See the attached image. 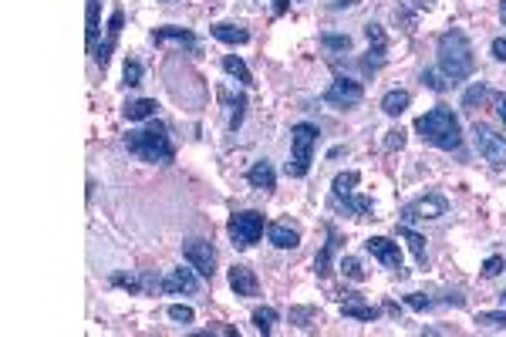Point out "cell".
<instances>
[{
	"label": "cell",
	"instance_id": "e0dca14e",
	"mask_svg": "<svg viewBox=\"0 0 506 337\" xmlns=\"http://www.w3.org/2000/svg\"><path fill=\"white\" fill-rule=\"evenodd\" d=\"M341 314H344V317H354V321H368V324L381 317V311H378V307H371V304H362L354 294H344V297H341Z\"/></svg>",
	"mask_w": 506,
	"mask_h": 337
},
{
	"label": "cell",
	"instance_id": "9c48e42d",
	"mask_svg": "<svg viewBox=\"0 0 506 337\" xmlns=\"http://www.w3.org/2000/svg\"><path fill=\"white\" fill-rule=\"evenodd\" d=\"M321 98H325V105H331V108H354V105H362L364 88L351 78H334Z\"/></svg>",
	"mask_w": 506,
	"mask_h": 337
},
{
	"label": "cell",
	"instance_id": "5b68a950",
	"mask_svg": "<svg viewBox=\"0 0 506 337\" xmlns=\"http://www.w3.org/2000/svg\"><path fill=\"white\" fill-rule=\"evenodd\" d=\"M226 233H230V243L236 250H250L263 236V216L257 209H247V213H236L226 223Z\"/></svg>",
	"mask_w": 506,
	"mask_h": 337
},
{
	"label": "cell",
	"instance_id": "3957f363",
	"mask_svg": "<svg viewBox=\"0 0 506 337\" xmlns=\"http://www.w3.org/2000/svg\"><path fill=\"white\" fill-rule=\"evenodd\" d=\"M416 132L422 135V142L446 149V152H455L463 145V125L449 108H432L422 118H416Z\"/></svg>",
	"mask_w": 506,
	"mask_h": 337
},
{
	"label": "cell",
	"instance_id": "7a4b0ae2",
	"mask_svg": "<svg viewBox=\"0 0 506 337\" xmlns=\"http://www.w3.org/2000/svg\"><path fill=\"white\" fill-rule=\"evenodd\" d=\"M439 71L453 81H466L476 71V58H473V44L463 31H446L439 38Z\"/></svg>",
	"mask_w": 506,
	"mask_h": 337
},
{
	"label": "cell",
	"instance_id": "7bdbcfd3",
	"mask_svg": "<svg viewBox=\"0 0 506 337\" xmlns=\"http://www.w3.org/2000/svg\"><path fill=\"white\" fill-rule=\"evenodd\" d=\"M493 105H496V115L503 118V125H506V95H493Z\"/></svg>",
	"mask_w": 506,
	"mask_h": 337
},
{
	"label": "cell",
	"instance_id": "836d02e7",
	"mask_svg": "<svg viewBox=\"0 0 506 337\" xmlns=\"http://www.w3.org/2000/svg\"><path fill=\"white\" fill-rule=\"evenodd\" d=\"M88 34H85V38H88V51L95 54L98 51V48H95V41H98V0H88Z\"/></svg>",
	"mask_w": 506,
	"mask_h": 337
},
{
	"label": "cell",
	"instance_id": "d6a6232c",
	"mask_svg": "<svg viewBox=\"0 0 506 337\" xmlns=\"http://www.w3.org/2000/svg\"><path fill=\"white\" fill-rule=\"evenodd\" d=\"M122 85H125V88H139V85H142V65H139L135 58H129L125 68H122Z\"/></svg>",
	"mask_w": 506,
	"mask_h": 337
},
{
	"label": "cell",
	"instance_id": "e575fe53",
	"mask_svg": "<svg viewBox=\"0 0 506 337\" xmlns=\"http://www.w3.org/2000/svg\"><path fill=\"white\" fill-rule=\"evenodd\" d=\"M422 85H426V88H432V91H449V85H453V81L446 78L442 71H432V68H428V71H422Z\"/></svg>",
	"mask_w": 506,
	"mask_h": 337
},
{
	"label": "cell",
	"instance_id": "d4e9b609",
	"mask_svg": "<svg viewBox=\"0 0 506 337\" xmlns=\"http://www.w3.org/2000/svg\"><path fill=\"white\" fill-rule=\"evenodd\" d=\"M409 105H412V95H409V91H402V88H395V91H389V95L381 98V112H385V115H391V118H399L405 108H409Z\"/></svg>",
	"mask_w": 506,
	"mask_h": 337
},
{
	"label": "cell",
	"instance_id": "74e56055",
	"mask_svg": "<svg viewBox=\"0 0 506 337\" xmlns=\"http://www.w3.org/2000/svg\"><path fill=\"white\" fill-rule=\"evenodd\" d=\"M112 284L122 287V290H129V294H142V284H139L135 277H125V273H115V277H112Z\"/></svg>",
	"mask_w": 506,
	"mask_h": 337
},
{
	"label": "cell",
	"instance_id": "83f0119b",
	"mask_svg": "<svg viewBox=\"0 0 506 337\" xmlns=\"http://www.w3.org/2000/svg\"><path fill=\"white\" fill-rule=\"evenodd\" d=\"M476 324L483 331H506V311H480L476 314Z\"/></svg>",
	"mask_w": 506,
	"mask_h": 337
},
{
	"label": "cell",
	"instance_id": "f6af8a7d",
	"mask_svg": "<svg viewBox=\"0 0 506 337\" xmlns=\"http://www.w3.org/2000/svg\"><path fill=\"white\" fill-rule=\"evenodd\" d=\"M500 21H503V24H506V0H503V4H500Z\"/></svg>",
	"mask_w": 506,
	"mask_h": 337
},
{
	"label": "cell",
	"instance_id": "ba28073f",
	"mask_svg": "<svg viewBox=\"0 0 506 337\" xmlns=\"http://www.w3.org/2000/svg\"><path fill=\"white\" fill-rule=\"evenodd\" d=\"M182 257L199 277H213L216 273V250L209 240H186L182 243Z\"/></svg>",
	"mask_w": 506,
	"mask_h": 337
},
{
	"label": "cell",
	"instance_id": "8992f818",
	"mask_svg": "<svg viewBox=\"0 0 506 337\" xmlns=\"http://www.w3.org/2000/svg\"><path fill=\"white\" fill-rule=\"evenodd\" d=\"M449 213V199L442 193H426L402 206V223H422V220H442Z\"/></svg>",
	"mask_w": 506,
	"mask_h": 337
},
{
	"label": "cell",
	"instance_id": "277c9868",
	"mask_svg": "<svg viewBox=\"0 0 506 337\" xmlns=\"http://www.w3.org/2000/svg\"><path fill=\"white\" fill-rule=\"evenodd\" d=\"M314 145H317V129H314L311 122H297L290 129V162L284 166V172L290 179H304L311 172Z\"/></svg>",
	"mask_w": 506,
	"mask_h": 337
},
{
	"label": "cell",
	"instance_id": "f546056e",
	"mask_svg": "<svg viewBox=\"0 0 506 337\" xmlns=\"http://www.w3.org/2000/svg\"><path fill=\"white\" fill-rule=\"evenodd\" d=\"M290 324L311 331V327L317 324V307H294V311H290Z\"/></svg>",
	"mask_w": 506,
	"mask_h": 337
},
{
	"label": "cell",
	"instance_id": "b9f144b4",
	"mask_svg": "<svg viewBox=\"0 0 506 337\" xmlns=\"http://www.w3.org/2000/svg\"><path fill=\"white\" fill-rule=\"evenodd\" d=\"M490 51H493L496 61H503V65H506V38H496L493 44H490Z\"/></svg>",
	"mask_w": 506,
	"mask_h": 337
},
{
	"label": "cell",
	"instance_id": "4dcf8cb0",
	"mask_svg": "<svg viewBox=\"0 0 506 337\" xmlns=\"http://www.w3.org/2000/svg\"><path fill=\"white\" fill-rule=\"evenodd\" d=\"M351 44H354V41H351L348 34H321V48H325V51L344 54V51H351Z\"/></svg>",
	"mask_w": 506,
	"mask_h": 337
},
{
	"label": "cell",
	"instance_id": "9a60e30c",
	"mask_svg": "<svg viewBox=\"0 0 506 337\" xmlns=\"http://www.w3.org/2000/svg\"><path fill=\"white\" fill-rule=\"evenodd\" d=\"M247 182L253 186V189H260V193H273V189H277V172H273V166L267 162V159H260V162L250 166Z\"/></svg>",
	"mask_w": 506,
	"mask_h": 337
},
{
	"label": "cell",
	"instance_id": "52a82bcc",
	"mask_svg": "<svg viewBox=\"0 0 506 337\" xmlns=\"http://www.w3.org/2000/svg\"><path fill=\"white\" fill-rule=\"evenodd\" d=\"M473 142H476V152H480L490 166L496 168H503L506 166V139L503 135H496L490 125H473Z\"/></svg>",
	"mask_w": 506,
	"mask_h": 337
},
{
	"label": "cell",
	"instance_id": "7dc6e473",
	"mask_svg": "<svg viewBox=\"0 0 506 337\" xmlns=\"http://www.w3.org/2000/svg\"><path fill=\"white\" fill-rule=\"evenodd\" d=\"M162 4H176V0H162Z\"/></svg>",
	"mask_w": 506,
	"mask_h": 337
},
{
	"label": "cell",
	"instance_id": "d590c367",
	"mask_svg": "<svg viewBox=\"0 0 506 337\" xmlns=\"http://www.w3.org/2000/svg\"><path fill=\"white\" fill-rule=\"evenodd\" d=\"M169 321H176V324H193L196 314H193V307H186V304H172V307H169Z\"/></svg>",
	"mask_w": 506,
	"mask_h": 337
},
{
	"label": "cell",
	"instance_id": "2e32d148",
	"mask_svg": "<svg viewBox=\"0 0 506 337\" xmlns=\"http://www.w3.org/2000/svg\"><path fill=\"white\" fill-rule=\"evenodd\" d=\"M267 236L277 250H297L300 247V230L290 226V223H270L267 226Z\"/></svg>",
	"mask_w": 506,
	"mask_h": 337
},
{
	"label": "cell",
	"instance_id": "5bb4252c",
	"mask_svg": "<svg viewBox=\"0 0 506 337\" xmlns=\"http://www.w3.org/2000/svg\"><path fill=\"white\" fill-rule=\"evenodd\" d=\"M230 287H233L236 297H257L260 294L257 273L250 270L247 263H233V267H230Z\"/></svg>",
	"mask_w": 506,
	"mask_h": 337
},
{
	"label": "cell",
	"instance_id": "1f68e13d",
	"mask_svg": "<svg viewBox=\"0 0 506 337\" xmlns=\"http://www.w3.org/2000/svg\"><path fill=\"white\" fill-rule=\"evenodd\" d=\"M486 98H490V88H486L483 81H476V85H473V88L463 95V108H466V112H473V108H476V105H483Z\"/></svg>",
	"mask_w": 506,
	"mask_h": 337
},
{
	"label": "cell",
	"instance_id": "6da1fadb",
	"mask_svg": "<svg viewBox=\"0 0 506 337\" xmlns=\"http://www.w3.org/2000/svg\"><path fill=\"white\" fill-rule=\"evenodd\" d=\"M125 149L132 156H139L142 162H152V166H169L176 159V149L169 142V129L156 118H149V125L139 132H129L125 135Z\"/></svg>",
	"mask_w": 506,
	"mask_h": 337
},
{
	"label": "cell",
	"instance_id": "8d00e7d4",
	"mask_svg": "<svg viewBox=\"0 0 506 337\" xmlns=\"http://www.w3.org/2000/svg\"><path fill=\"white\" fill-rule=\"evenodd\" d=\"M341 273H344V277H351V280H358V284H362V280H364V270H362V263H358V260H354V257H344V260H341Z\"/></svg>",
	"mask_w": 506,
	"mask_h": 337
},
{
	"label": "cell",
	"instance_id": "d6986e66",
	"mask_svg": "<svg viewBox=\"0 0 506 337\" xmlns=\"http://www.w3.org/2000/svg\"><path fill=\"white\" fill-rule=\"evenodd\" d=\"M337 230L334 226H327V243L321 247V253L314 257V273L317 277H331V263H334V253H337Z\"/></svg>",
	"mask_w": 506,
	"mask_h": 337
},
{
	"label": "cell",
	"instance_id": "8fae6325",
	"mask_svg": "<svg viewBox=\"0 0 506 337\" xmlns=\"http://www.w3.org/2000/svg\"><path fill=\"white\" fill-rule=\"evenodd\" d=\"M364 38H368V58L362 61V68L375 75L378 68L389 61V41H385V31H381V24H368V27H364Z\"/></svg>",
	"mask_w": 506,
	"mask_h": 337
},
{
	"label": "cell",
	"instance_id": "60d3db41",
	"mask_svg": "<svg viewBox=\"0 0 506 337\" xmlns=\"http://www.w3.org/2000/svg\"><path fill=\"white\" fill-rule=\"evenodd\" d=\"M402 145H405V132H402V129H391L389 135H385V149H389V152L402 149Z\"/></svg>",
	"mask_w": 506,
	"mask_h": 337
},
{
	"label": "cell",
	"instance_id": "f35d334b",
	"mask_svg": "<svg viewBox=\"0 0 506 337\" xmlns=\"http://www.w3.org/2000/svg\"><path fill=\"white\" fill-rule=\"evenodd\" d=\"M503 267H506L503 257H490L486 263H483V277H490V280H493V277H500V273H503Z\"/></svg>",
	"mask_w": 506,
	"mask_h": 337
},
{
	"label": "cell",
	"instance_id": "7c38bea8",
	"mask_svg": "<svg viewBox=\"0 0 506 337\" xmlns=\"http://www.w3.org/2000/svg\"><path fill=\"white\" fill-rule=\"evenodd\" d=\"M159 290L162 294H196L199 290V273L193 267H176L159 280Z\"/></svg>",
	"mask_w": 506,
	"mask_h": 337
},
{
	"label": "cell",
	"instance_id": "7402d4cb",
	"mask_svg": "<svg viewBox=\"0 0 506 337\" xmlns=\"http://www.w3.org/2000/svg\"><path fill=\"white\" fill-rule=\"evenodd\" d=\"M209 34H213L216 41H223V44H233V48L250 41V31L247 27H240V24H213L209 27Z\"/></svg>",
	"mask_w": 506,
	"mask_h": 337
},
{
	"label": "cell",
	"instance_id": "ac0fdd59",
	"mask_svg": "<svg viewBox=\"0 0 506 337\" xmlns=\"http://www.w3.org/2000/svg\"><path fill=\"white\" fill-rule=\"evenodd\" d=\"M334 199V206H341L348 216H354V220H368L371 216V199L368 196H354V193H348V196H331Z\"/></svg>",
	"mask_w": 506,
	"mask_h": 337
},
{
	"label": "cell",
	"instance_id": "ee69618b",
	"mask_svg": "<svg viewBox=\"0 0 506 337\" xmlns=\"http://www.w3.org/2000/svg\"><path fill=\"white\" fill-rule=\"evenodd\" d=\"M354 4H358V0H331L334 11H341V7H354Z\"/></svg>",
	"mask_w": 506,
	"mask_h": 337
},
{
	"label": "cell",
	"instance_id": "cb8c5ba5",
	"mask_svg": "<svg viewBox=\"0 0 506 337\" xmlns=\"http://www.w3.org/2000/svg\"><path fill=\"white\" fill-rule=\"evenodd\" d=\"M156 98H135L122 108V115L129 118V122H149V118H156Z\"/></svg>",
	"mask_w": 506,
	"mask_h": 337
},
{
	"label": "cell",
	"instance_id": "ffe728a7",
	"mask_svg": "<svg viewBox=\"0 0 506 337\" xmlns=\"http://www.w3.org/2000/svg\"><path fill=\"white\" fill-rule=\"evenodd\" d=\"M152 41H156V44L176 41V44H186L189 51H196V48H199V44H196V34H193V31H186V27H156V31H152Z\"/></svg>",
	"mask_w": 506,
	"mask_h": 337
},
{
	"label": "cell",
	"instance_id": "4fadbf2b",
	"mask_svg": "<svg viewBox=\"0 0 506 337\" xmlns=\"http://www.w3.org/2000/svg\"><path fill=\"white\" fill-rule=\"evenodd\" d=\"M122 27H125V14H122V11H112V17H108V34H105L102 48L95 51V61H98V68H102V71L108 68V61H112V51H115Z\"/></svg>",
	"mask_w": 506,
	"mask_h": 337
},
{
	"label": "cell",
	"instance_id": "ab89813d",
	"mask_svg": "<svg viewBox=\"0 0 506 337\" xmlns=\"http://www.w3.org/2000/svg\"><path fill=\"white\" fill-rule=\"evenodd\" d=\"M405 304H409L412 311H428V307H432V297H426V294H409Z\"/></svg>",
	"mask_w": 506,
	"mask_h": 337
},
{
	"label": "cell",
	"instance_id": "bcb514c9",
	"mask_svg": "<svg viewBox=\"0 0 506 337\" xmlns=\"http://www.w3.org/2000/svg\"><path fill=\"white\" fill-rule=\"evenodd\" d=\"M500 304H503V307H506V290H503V294H500Z\"/></svg>",
	"mask_w": 506,
	"mask_h": 337
},
{
	"label": "cell",
	"instance_id": "484cf974",
	"mask_svg": "<svg viewBox=\"0 0 506 337\" xmlns=\"http://www.w3.org/2000/svg\"><path fill=\"white\" fill-rule=\"evenodd\" d=\"M223 71H226L230 78H236L240 85H253V75H250V68L243 65L236 54H226V58H223Z\"/></svg>",
	"mask_w": 506,
	"mask_h": 337
},
{
	"label": "cell",
	"instance_id": "4316f807",
	"mask_svg": "<svg viewBox=\"0 0 506 337\" xmlns=\"http://www.w3.org/2000/svg\"><path fill=\"white\" fill-rule=\"evenodd\" d=\"M362 182V176L354 172V168H348V172H337L334 182H331V196H348L354 193V186Z\"/></svg>",
	"mask_w": 506,
	"mask_h": 337
},
{
	"label": "cell",
	"instance_id": "603a6c76",
	"mask_svg": "<svg viewBox=\"0 0 506 337\" xmlns=\"http://www.w3.org/2000/svg\"><path fill=\"white\" fill-rule=\"evenodd\" d=\"M395 236L409 243V250H412V257H416V263H418V267H426V240H422V236H418L416 230L409 226V223H402V226H395Z\"/></svg>",
	"mask_w": 506,
	"mask_h": 337
},
{
	"label": "cell",
	"instance_id": "f1b7e54d",
	"mask_svg": "<svg viewBox=\"0 0 506 337\" xmlns=\"http://www.w3.org/2000/svg\"><path fill=\"white\" fill-rule=\"evenodd\" d=\"M250 321H253V327H257L260 334H270L273 324H277V311H273V307H257Z\"/></svg>",
	"mask_w": 506,
	"mask_h": 337
},
{
	"label": "cell",
	"instance_id": "44dd1931",
	"mask_svg": "<svg viewBox=\"0 0 506 337\" xmlns=\"http://www.w3.org/2000/svg\"><path fill=\"white\" fill-rule=\"evenodd\" d=\"M220 98L226 102V108H230V132H236L243 125V115H247V95H243V91H240V95L220 91Z\"/></svg>",
	"mask_w": 506,
	"mask_h": 337
},
{
	"label": "cell",
	"instance_id": "30bf717a",
	"mask_svg": "<svg viewBox=\"0 0 506 337\" xmlns=\"http://www.w3.org/2000/svg\"><path fill=\"white\" fill-rule=\"evenodd\" d=\"M364 250H368V253H371L378 263H385L389 270H395L399 277H405V270H402V250H399V243H395V240H389V236H371V240H364Z\"/></svg>",
	"mask_w": 506,
	"mask_h": 337
}]
</instances>
